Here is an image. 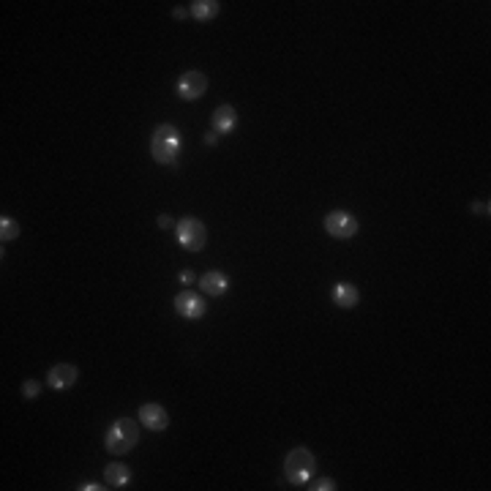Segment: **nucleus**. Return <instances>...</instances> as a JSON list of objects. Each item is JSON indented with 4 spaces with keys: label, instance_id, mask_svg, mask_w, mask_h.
Segmentation results:
<instances>
[{
    "label": "nucleus",
    "instance_id": "obj_21",
    "mask_svg": "<svg viewBox=\"0 0 491 491\" xmlns=\"http://www.w3.org/2000/svg\"><path fill=\"white\" fill-rule=\"evenodd\" d=\"M216 142H219V137H216V134H205V145H210V148H213Z\"/></svg>",
    "mask_w": 491,
    "mask_h": 491
},
{
    "label": "nucleus",
    "instance_id": "obj_15",
    "mask_svg": "<svg viewBox=\"0 0 491 491\" xmlns=\"http://www.w3.org/2000/svg\"><path fill=\"white\" fill-rule=\"evenodd\" d=\"M0 237H3V243H6V240H17V237H20V224H17L14 219L3 216V219H0Z\"/></svg>",
    "mask_w": 491,
    "mask_h": 491
},
{
    "label": "nucleus",
    "instance_id": "obj_20",
    "mask_svg": "<svg viewBox=\"0 0 491 491\" xmlns=\"http://www.w3.org/2000/svg\"><path fill=\"white\" fill-rule=\"evenodd\" d=\"M172 224H175V221H172L169 216H159V227H162V229H169Z\"/></svg>",
    "mask_w": 491,
    "mask_h": 491
},
{
    "label": "nucleus",
    "instance_id": "obj_14",
    "mask_svg": "<svg viewBox=\"0 0 491 491\" xmlns=\"http://www.w3.org/2000/svg\"><path fill=\"white\" fill-rule=\"evenodd\" d=\"M219 11H221V3H216V0H194L192 3V17L199 22H208V20L219 17Z\"/></svg>",
    "mask_w": 491,
    "mask_h": 491
},
{
    "label": "nucleus",
    "instance_id": "obj_1",
    "mask_svg": "<svg viewBox=\"0 0 491 491\" xmlns=\"http://www.w3.org/2000/svg\"><path fill=\"white\" fill-rule=\"evenodd\" d=\"M317 469V458L309 448H293L284 458V475L293 486H306L314 478Z\"/></svg>",
    "mask_w": 491,
    "mask_h": 491
},
{
    "label": "nucleus",
    "instance_id": "obj_12",
    "mask_svg": "<svg viewBox=\"0 0 491 491\" xmlns=\"http://www.w3.org/2000/svg\"><path fill=\"white\" fill-rule=\"evenodd\" d=\"M199 287H202V293L210 295V297H221L229 290V279L224 273H219V270H210V273H205L199 279Z\"/></svg>",
    "mask_w": 491,
    "mask_h": 491
},
{
    "label": "nucleus",
    "instance_id": "obj_4",
    "mask_svg": "<svg viewBox=\"0 0 491 491\" xmlns=\"http://www.w3.org/2000/svg\"><path fill=\"white\" fill-rule=\"evenodd\" d=\"M175 237H178V243L186 249V251H202L205 249V243H208V232H205V224L194 219V216H186V219H180L178 221V227H175Z\"/></svg>",
    "mask_w": 491,
    "mask_h": 491
},
{
    "label": "nucleus",
    "instance_id": "obj_3",
    "mask_svg": "<svg viewBox=\"0 0 491 491\" xmlns=\"http://www.w3.org/2000/svg\"><path fill=\"white\" fill-rule=\"evenodd\" d=\"M137 442H139V428H137V423L131 418L115 421V423L109 426V431H107V439H104V445H107V451L112 456L129 453V451L137 448Z\"/></svg>",
    "mask_w": 491,
    "mask_h": 491
},
{
    "label": "nucleus",
    "instance_id": "obj_8",
    "mask_svg": "<svg viewBox=\"0 0 491 491\" xmlns=\"http://www.w3.org/2000/svg\"><path fill=\"white\" fill-rule=\"evenodd\" d=\"M77 377H79L77 366H71V363H58V366L49 368L47 382H49L52 391H65V388H71V385L77 382Z\"/></svg>",
    "mask_w": 491,
    "mask_h": 491
},
{
    "label": "nucleus",
    "instance_id": "obj_16",
    "mask_svg": "<svg viewBox=\"0 0 491 491\" xmlns=\"http://www.w3.org/2000/svg\"><path fill=\"white\" fill-rule=\"evenodd\" d=\"M309 483H311V486H309L311 491H333L336 489V483H333L330 478H317V481H309Z\"/></svg>",
    "mask_w": 491,
    "mask_h": 491
},
{
    "label": "nucleus",
    "instance_id": "obj_5",
    "mask_svg": "<svg viewBox=\"0 0 491 491\" xmlns=\"http://www.w3.org/2000/svg\"><path fill=\"white\" fill-rule=\"evenodd\" d=\"M322 224H325L327 235H333V237H338V240H350L360 227L358 219L350 216L347 210H333V213H327Z\"/></svg>",
    "mask_w": 491,
    "mask_h": 491
},
{
    "label": "nucleus",
    "instance_id": "obj_22",
    "mask_svg": "<svg viewBox=\"0 0 491 491\" xmlns=\"http://www.w3.org/2000/svg\"><path fill=\"white\" fill-rule=\"evenodd\" d=\"M79 489L82 491H98V489H104V486H98V483H82Z\"/></svg>",
    "mask_w": 491,
    "mask_h": 491
},
{
    "label": "nucleus",
    "instance_id": "obj_13",
    "mask_svg": "<svg viewBox=\"0 0 491 491\" xmlns=\"http://www.w3.org/2000/svg\"><path fill=\"white\" fill-rule=\"evenodd\" d=\"M104 481H107V486H112V489H126L131 481V469L126 464H109V467L104 469Z\"/></svg>",
    "mask_w": 491,
    "mask_h": 491
},
{
    "label": "nucleus",
    "instance_id": "obj_7",
    "mask_svg": "<svg viewBox=\"0 0 491 491\" xmlns=\"http://www.w3.org/2000/svg\"><path fill=\"white\" fill-rule=\"evenodd\" d=\"M175 311L183 317V320H202L205 317V311H208V306H205V300L194 293H180L175 295Z\"/></svg>",
    "mask_w": 491,
    "mask_h": 491
},
{
    "label": "nucleus",
    "instance_id": "obj_17",
    "mask_svg": "<svg viewBox=\"0 0 491 491\" xmlns=\"http://www.w3.org/2000/svg\"><path fill=\"white\" fill-rule=\"evenodd\" d=\"M38 393H41V385H38V382H33V380H28V382L22 385V396H25L28 401L38 398Z\"/></svg>",
    "mask_w": 491,
    "mask_h": 491
},
{
    "label": "nucleus",
    "instance_id": "obj_18",
    "mask_svg": "<svg viewBox=\"0 0 491 491\" xmlns=\"http://www.w3.org/2000/svg\"><path fill=\"white\" fill-rule=\"evenodd\" d=\"M472 210H475V213H489V202L483 205V199H475V205H472Z\"/></svg>",
    "mask_w": 491,
    "mask_h": 491
},
{
    "label": "nucleus",
    "instance_id": "obj_2",
    "mask_svg": "<svg viewBox=\"0 0 491 491\" xmlns=\"http://www.w3.org/2000/svg\"><path fill=\"white\" fill-rule=\"evenodd\" d=\"M180 145H183V139H180V134L172 123H162L150 137V153L159 164H175L178 153H180Z\"/></svg>",
    "mask_w": 491,
    "mask_h": 491
},
{
    "label": "nucleus",
    "instance_id": "obj_23",
    "mask_svg": "<svg viewBox=\"0 0 491 491\" xmlns=\"http://www.w3.org/2000/svg\"><path fill=\"white\" fill-rule=\"evenodd\" d=\"M172 17H175V20H183V17H186V11H183V8H175V11H172Z\"/></svg>",
    "mask_w": 491,
    "mask_h": 491
},
{
    "label": "nucleus",
    "instance_id": "obj_11",
    "mask_svg": "<svg viewBox=\"0 0 491 491\" xmlns=\"http://www.w3.org/2000/svg\"><path fill=\"white\" fill-rule=\"evenodd\" d=\"M213 131L216 134H224L227 137L229 131L237 126V112H235V107L232 104H221V107H216V112H213Z\"/></svg>",
    "mask_w": 491,
    "mask_h": 491
},
{
    "label": "nucleus",
    "instance_id": "obj_6",
    "mask_svg": "<svg viewBox=\"0 0 491 491\" xmlns=\"http://www.w3.org/2000/svg\"><path fill=\"white\" fill-rule=\"evenodd\" d=\"M175 91H178V96L183 98V101H196V98L205 96V91H208V77L202 71H186L178 79Z\"/></svg>",
    "mask_w": 491,
    "mask_h": 491
},
{
    "label": "nucleus",
    "instance_id": "obj_10",
    "mask_svg": "<svg viewBox=\"0 0 491 491\" xmlns=\"http://www.w3.org/2000/svg\"><path fill=\"white\" fill-rule=\"evenodd\" d=\"M333 303L338 306V309H355L360 303V293L355 284H350V281H338V284H333Z\"/></svg>",
    "mask_w": 491,
    "mask_h": 491
},
{
    "label": "nucleus",
    "instance_id": "obj_9",
    "mask_svg": "<svg viewBox=\"0 0 491 491\" xmlns=\"http://www.w3.org/2000/svg\"><path fill=\"white\" fill-rule=\"evenodd\" d=\"M139 421L150 431H164L169 426V415H166V410H164L162 404H145L139 410Z\"/></svg>",
    "mask_w": 491,
    "mask_h": 491
},
{
    "label": "nucleus",
    "instance_id": "obj_19",
    "mask_svg": "<svg viewBox=\"0 0 491 491\" xmlns=\"http://www.w3.org/2000/svg\"><path fill=\"white\" fill-rule=\"evenodd\" d=\"M178 279H180V284H192V281H194V273H192V270H183Z\"/></svg>",
    "mask_w": 491,
    "mask_h": 491
}]
</instances>
